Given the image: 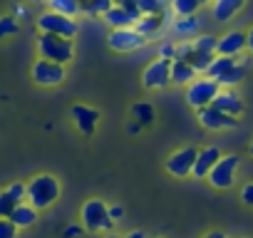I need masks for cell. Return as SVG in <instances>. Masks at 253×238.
<instances>
[{
    "instance_id": "obj_1",
    "label": "cell",
    "mask_w": 253,
    "mask_h": 238,
    "mask_svg": "<svg viewBox=\"0 0 253 238\" xmlns=\"http://www.w3.org/2000/svg\"><path fill=\"white\" fill-rule=\"evenodd\" d=\"M60 194H62L60 179H55L52 174H38L30 181H25V201L35 211H47L50 206H55Z\"/></svg>"
},
{
    "instance_id": "obj_2",
    "label": "cell",
    "mask_w": 253,
    "mask_h": 238,
    "mask_svg": "<svg viewBox=\"0 0 253 238\" xmlns=\"http://www.w3.org/2000/svg\"><path fill=\"white\" fill-rule=\"evenodd\" d=\"M80 223L87 233H112L114 221L109 218V206L102 198H87L80 211Z\"/></svg>"
},
{
    "instance_id": "obj_3",
    "label": "cell",
    "mask_w": 253,
    "mask_h": 238,
    "mask_svg": "<svg viewBox=\"0 0 253 238\" xmlns=\"http://www.w3.org/2000/svg\"><path fill=\"white\" fill-rule=\"evenodd\" d=\"M38 55H40V60H50V62H57V65H67V62L75 57V42L67 40V38H60V35L40 33V35H38Z\"/></svg>"
},
{
    "instance_id": "obj_4",
    "label": "cell",
    "mask_w": 253,
    "mask_h": 238,
    "mask_svg": "<svg viewBox=\"0 0 253 238\" xmlns=\"http://www.w3.org/2000/svg\"><path fill=\"white\" fill-rule=\"evenodd\" d=\"M38 30L47 33V35H60V38L75 40L77 33H80V23L75 18H65V15H57L52 10H45L38 18Z\"/></svg>"
},
{
    "instance_id": "obj_5",
    "label": "cell",
    "mask_w": 253,
    "mask_h": 238,
    "mask_svg": "<svg viewBox=\"0 0 253 238\" xmlns=\"http://www.w3.org/2000/svg\"><path fill=\"white\" fill-rule=\"evenodd\" d=\"M221 92L218 82L206 77V75H199L191 84H186V102L194 107V109H204V107H211L216 94Z\"/></svg>"
},
{
    "instance_id": "obj_6",
    "label": "cell",
    "mask_w": 253,
    "mask_h": 238,
    "mask_svg": "<svg viewBox=\"0 0 253 238\" xmlns=\"http://www.w3.org/2000/svg\"><path fill=\"white\" fill-rule=\"evenodd\" d=\"M238 164H241V157L238 154H226V157H221L218 161H216V166L209 171V184L213 186V189H218V191H226V189H231L233 186V181H236V171H238Z\"/></svg>"
},
{
    "instance_id": "obj_7",
    "label": "cell",
    "mask_w": 253,
    "mask_h": 238,
    "mask_svg": "<svg viewBox=\"0 0 253 238\" xmlns=\"http://www.w3.org/2000/svg\"><path fill=\"white\" fill-rule=\"evenodd\" d=\"M142 84L149 92H159L169 87L171 84V60H162V57L152 60L142 72Z\"/></svg>"
},
{
    "instance_id": "obj_8",
    "label": "cell",
    "mask_w": 253,
    "mask_h": 238,
    "mask_svg": "<svg viewBox=\"0 0 253 238\" xmlns=\"http://www.w3.org/2000/svg\"><path fill=\"white\" fill-rule=\"evenodd\" d=\"M149 40L137 30V28H124V30H109L107 35V45L114 52H134L139 47H144Z\"/></svg>"
},
{
    "instance_id": "obj_9",
    "label": "cell",
    "mask_w": 253,
    "mask_h": 238,
    "mask_svg": "<svg viewBox=\"0 0 253 238\" xmlns=\"http://www.w3.org/2000/svg\"><path fill=\"white\" fill-rule=\"evenodd\" d=\"M30 75H33V82L40 84V87H57L67 77L65 65H57V62H50V60H35Z\"/></svg>"
},
{
    "instance_id": "obj_10",
    "label": "cell",
    "mask_w": 253,
    "mask_h": 238,
    "mask_svg": "<svg viewBox=\"0 0 253 238\" xmlns=\"http://www.w3.org/2000/svg\"><path fill=\"white\" fill-rule=\"evenodd\" d=\"M196 119L199 124L209 132H223V129H236L238 127V119L236 117H228L223 112H218L216 107H204V109H196Z\"/></svg>"
},
{
    "instance_id": "obj_11",
    "label": "cell",
    "mask_w": 253,
    "mask_h": 238,
    "mask_svg": "<svg viewBox=\"0 0 253 238\" xmlns=\"http://www.w3.org/2000/svg\"><path fill=\"white\" fill-rule=\"evenodd\" d=\"M196 157H199V149H194V147H184V149L174 152V154L167 159V174H171V176H176V179L191 176L194 164H196Z\"/></svg>"
},
{
    "instance_id": "obj_12",
    "label": "cell",
    "mask_w": 253,
    "mask_h": 238,
    "mask_svg": "<svg viewBox=\"0 0 253 238\" xmlns=\"http://www.w3.org/2000/svg\"><path fill=\"white\" fill-rule=\"evenodd\" d=\"M70 114H72V122H75V127L80 129V134L92 137V134L97 132V124H99V109L87 107V104H75V107L70 109Z\"/></svg>"
},
{
    "instance_id": "obj_13",
    "label": "cell",
    "mask_w": 253,
    "mask_h": 238,
    "mask_svg": "<svg viewBox=\"0 0 253 238\" xmlns=\"http://www.w3.org/2000/svg\"><path fill=\"white\" fill-rule=\"evenodd\" d=\"M139 10L137 8H122V5H112V10L104 15V23L109 25V30H124V28H134L139 20Z\"/></svg>"
},
{
    "instance_id": "obj_14",
    "label": "cell",
    "mask_w": 253,
    "mask_h": 238,
    "mask_svg": "<svg viewBox=\"0 0 253 238\" xmlns=\"http://www.w3.org/2000/svg\"><path fill=\"white\" fill-rule=\"evenodd\" d=\"M243 50H246V33L231 30V33H226V35L218 38L216 55H223V57H241Z\"/></svg>"
},
{
    "instance_id": "obj_15",
    "label": "cell",
    "mask_w": 253,
    "mask_h": 238,
    "mask_svg": "<svg viewBox=\"0 0 253 238\" xmlns=\"http://www.w3.org/2000/svg\"><path fill=\"white\" fill-rule=\"evenodd\" d=\"M221 157H223V154H221L218 147H204V149H199V157H196V164H194L191 176H194V179H206L209 171L216 166V161H218Z\"/></svg>"
},
{
    "instance_id": "obj_16",
    "label": "cell",
    "mask_w": 253,
    "mask_h": 238,
    "mask_svg": "<svg viewBox=\"0 0 253 238\" xmlns=\"http://www.w3.org/2000/svg\"><path fill=\"white\" fill-rule=\"evenodd\" d=\"M211 107H216L218 112H223V114H228V117H241L243 114V99L236 94V92H231V89H221L218 94H216V99H213V104Z\"/></svg>"
},
{
    "instance_id": "obj_17",
    "label": "cell",
    "mask_w": 253,
    "mask_h": 238,
    "mask_svg": "<svg viewBox=\"0 0 253 238\" xmlns=\"http://www.w3.org/2000/svg\"><path fill=\"white\" fill-rule=\"evenodd\" d=\"M38 216H40V211H35V208L25 201V203H18V206L13 208L10 223H13L18 231H25V228H33V226L38 223Z\"/></svg>"
},
{
    "instance_id": "obj_18",
    "label": "cell",
    "mask_w": 253,
    "mask_h": 238,
    "mask_svg": "<svg viewBox=\"0 0 253 238\" xmlns=\"http://www.w3.org/2000/svg\"><path fill=\"white\" fill-rule=\"evenodd\" d=\"M243 5H246V0H213L211 3V15H213V20L226 23L233 15H238L243 10Z\"/></svg>"
},
{
    "instance_id": "obj_19",
    "label": "cell",
    "mask_w": 253,
    "mask_h": 238,
    "mask_svg": "<svg viewBox=\"0 0 253 238\" xmlns=\"http://www.w3.org/2000/svg\"><path fill=\"white\" fill-rule=\"evenodd\" d=\"M167 18H169V13H162V15H142L134 28H137L147 40H152V38H157V35L167 28Z\"/></svg>"
},
{
    "instance_id": "obj_20",
    "label": "cell",
    "mask_w": 253,
    "mask_h": 238,
    "mask_svg": "<svg viewBox=\"0 0 253 238\" xmlns=\"http://www.w3.org/2000/svg\"><path fill=\"white\" fill-rule=\"evenodd\" d=\"M199 72L186 60H171V84H191Z\"/></svg>"
},
{
    "instance_id": "obj_21",
    "label": "cell",
    "mask_w": 253,
    "mask_h": 238,
    "mask_svg": "<svg viewBox=\"0 0 253 238\" xmlns=\"http://www.w3.org/2000/svg\"><path fill=\"white\" fill-rule=\"evenodd\" d=\"M246 70H248V57H238L236 67H231L223 77H218V79H216V82H218V87H221V89H231V87H236V84L246 77Z\"/></svg>"
},
{
    "instance_id": "obj_22",
    "label": "cell",
    "mask_w": 253,
    "mask_h": 238,
    "mask_svg": "<svg viewBox=\"0 0 253 238\" xmlns=\"http://www.w3.org/2000/svg\"><path fill=\"white\" fill-rule=\"evenodd\" d=\"M47 10H52L57 15H65V18H75V20L82 15L77 0H47Z\"/></svg>"
},
{
    "instance_id": "obj_23",
    "label": "cell",
    "mask_w": 253,
    "mask_h": 238,
    "mask_svg": "<svg viewBox=\"0 0 253 238\" xmlns=\"http://www.w3.org/2000/svg\"><path fill=\"white\" fill-rule=\"evenodd\" d=\"M236 62H238V57H223V55H216L213 62L209 65V70H206V77L218 79V77H223L231 67H236Z\"/></svg>"
},
{
    "instance_id": "obj_24",
    "label": "cell",
    "mask_w": 253,
    "mask_h": 238,
    "mask_svg": "<svg viewBox=\"0 0 253 238\" xmlns=\"http://www.w3.org/2000/svg\"><path fill=\"white\" fill-rule=\"evenodd\" d=\"M199 18L196 15H189V18H176L174 23H171V28H174V33L176 35H181V38H194L196 33H199Z\"/></svg>"
},
{
    "instance_id": "obj_25",
    "label": "cell",
    "mask_w": 253,
    "mask_h": 238,
    "mask_svg": "<svg viewBox=\"0 0 253 238\" xmlns=\"http://www.w3.org/2000/svg\"><path fill=\"white\" fill-rule=\"evenodd\" d=\"M132 114H134V122H137V124H142V127L154 124V119H157L154 107H152L149 102H137V104L132 107Z\"/></svg>"
},
{
    "instance_id": "obj_26",
    "label": "cell",
    "mask_w": 253,
    "mask_h": 238,
    "mask_svg": "<svg viewBox=\"0 0 253 238\" xmlns=\"http://www.w3.org/2000/svg\"><path fill=\"white\" fill-rule=\"evenodd\" d=\"M201 5H204L201 0H171V8L169 10L176 18H189V15H196Z\"/></svg>"
},
{
    "instance_id": "obj_27",
    "label": "cell",
    "mask_w": 253,
    "mask_h": 238,
    "mask_svg": "<svg viewBox=\"0 0 253 238\" xmlns=\"http://www.w3.org/2000/svg\"><path fill=\"white\" fill-rule=\"evenodd\" d=\"M191 42H194V50H196V52H201V55H216L218 38H213V35H199V38L191 40Z\"/></svg>"
},
{
    "instance_id": "obj_28",
    "label": "cell",
    "mask_w": 253,
    "mask_h": 238,
    "mask_svg": "<svg viewBox=\"0 0 253 238\" xmlns=\"http://www.w3.org/2000/svg\"><path fill=\"white\" fill-rule=\"evenodd\" d=\"M18 33H20V20L15 15H3V18H0V40L13 38Z\"/></svg>"
},
{
    "instance_id": "obj_29",
    "label": "cell",
    "mask_w": 253,
    "mask_h": 238,
    "mask_svg": "<svg viewBox=\"0 0 253 238\" xmlns=\"http://www.w3.org/2000/svg\"><path fill=\"white\" fill-rule=\"evenodd\" d=\"M137 8H139V15H162V13H167L162 0H137Z\"/></svg>"
},
{
    "instance_id": "obj_30",
    "label": "cell",
    "mask_w": 253,
    "mask_h": 238,
    "mask_svg": "<svg viewBox=\"0 0 253 238\" xmlns=\"http://www.w3.org/2000/svg\"><path fill=\"white\" fill-rule=\"evenodd\" d=\"M15 206H18V201L13 198V194L8 189L0 191V218H10V213H13Z\"/></svg>"
},
{
    "instance_id": "obj_31",
    "label": "cell",
    "mask_w": 253,
    "mask_h": 238,
    "mask_svg": "<svg viewBox=\"0 0 253 238\" xmlns=\"http://www.w3.org/2000/svg\"><path fill=\"white\" fill-rule=\"evenodd\" d=\"M5 189L13 194V198H15L18 203H25V181H13V184H8Z\"/></svg>"
},
{
    "instance_id": "obj_32",
    "label": "cell",
    "mask_w": 253,
    "mask_h": 238,
    "mask_svg": "<svg viewBox=\"0 0 253 238\" xmlns=\"http://www.w3.org/2000/svg\"><path fill=\"white\" fill-rule=\"evenodd\" d=\"M18 228L10 223V218H0V238H18Z\"/></svg>"
},
{
    "instance_id": "obj_33",
    "label": "cell",
    "mask_w": 253,
    "mask_h": 238,
    "mask_svg": "<svg viewBox=\"0 0 253 238\" xmlns=\"http://www.w3.org/2000/svg\"><path fill=\"white\" fill-rule=\"evenodd\" d=\"M191 52H194V42L191 40H181V42H176V57L174 60H189Z\"/></svg>"
},
{
    "instance_id": "obj_34",
    "label": "cell",
    "mask_w": 253,
    "mask_h": 238,
    "mask_svg": "<svg viewBox=\"0 0 253 238\" xmlns=\"http://www.w3.org/2000/svg\"><path fill=\"white\" fill-rule=\"evenodd\" d=\"M159 57L162 60H174L176 57V42H164L159 47Z\"/></svg>"
},
{
    "instance_id": "obj_35",
    "label": "cell",
    "mask_w": 253,
    "mask_h": 238,
    "mask_svg": "<svg viewBox=\"0 0 253 238\" xmlns=\"http://www.w3.org/2000/svg\"><path fill=\"white\" fill-rule=\"evenodd\" d=\"M241 201H243L246 206H251V208H253V181H251V184H246V186L241 189Z\"/></svg>"
},
{
    "instance_id": "obj_36",
    "label": "cell",
    "mask_w": 253,
    "mask_h": 238,
    "mask_svg": "<svg viewBox=\"0 0 253 238\" xmlns=\"http://www.w3.org/2000/svg\"><path fill=\"white\" fill-rule=\"evenodd\" d=\"M109 218L117 223V221H122L124 218V208L119 206V203H114V206H109Z\"/></svg>"
},
{
    "instance_id": "obj_37",
    "label": "cell",
    "mask_w": 253,
    "mask_h": 238,
    "mask_svg": "<svg viewBox=\"0 0 253 238\" xmlns=\"http://www.w3.org/2000/svg\"><path fill=\"white\" fill-rule=\"evenodd\" d=\"M82 233H84L82 223H75V226H70V228L65 231V238H75V236H82Z\"/></svg>"
},
{
    "instance_id": "obj_38",
    "label": "cell",
    "mask_w": 253,
    "mask_h": 238,
    "mask_svg": "<svg viewBox=\"0 0 253 238\" xmlns=\"http://www.w3.org/2000/svg\"><path fill=\"white\" fill-rule=\"evenodd\" d=\"M13 15H15L18 20H25V18H30V13H28V8H25V5H15V8H13Z\"/></svg>"
},
{
    "instance_id": "obj_39",
    "label": "cell",
    "mask_w": 253,
    "mask_h": 238,
    "mask_svg": "<svg viewBox=\"0 0 253 238\" xmlns=\"http://www.w3.org/2000/svg\"><path fill=\"white\" fill-rule=\"evenodd\" d=\"M114 5H122V8H137V0H112ZM139 10V8H137Z\"/></svg>"
},
{
    "instance_id": "obj_40",
    "label": "cell",
    "mask_w": 253,
    "mask_h": 238,
    "mask_svg": "<svg viewBox=\"0 0 253 238\" xmlns=\"http://www.w3.org/2000/svg\"><path fill=\"white\" fill-rule=\"evenodd\" d=\"M246 50H248V52H253V28L246 33Z\"/></svg>"
},
{
    "instance_id": "obj_41",
    "label": "cell",
    "mask_w": 253,
    "mask_h": 238,
    "mask_svg": "<svg viewBox=\"0 0 253 238\" xmlns=\"http://www.w3.org/2000/svg\"><path fill=\"white\" fill-rule=\"evenodd\" d=\"M204 238H228V236H226L223 231H209V233H206Z\"/></svg>"
},
{
    "instance_id": "obj_42",
    "label": "cell",
    "mask_w": 253,
    "mask_h": 238,
    "mask_svg": "<svg viewBox=\"0 0 253 238\" xmlns=\"http://www.w3.org/2000/svg\"><path fill=\"white\" fill-rule=\"evenodd\" d=\"M126 238H147V233H144V231H132Z\"/></svg>"
},
{
    "instance_id": "obj_43",
    "label": "cell",
    "mask_w": 253,
    "mask_h": 238,
    "mask_svg": "<svg viewBox=\"0 0 253 238\" xmlns=\"http://www.w3.org/2000/svg\"><path fill=\"white\" fill-rule=\"evenodd\" d=\"M77 3H80V10H82V13H84V8H87V5H89V3H92V0H77Z\"/></svg>"
},
{
    "instance_id": "obj_44",
    "label": "cell",
    "mask_w": 253,
    "mask_h": 238,
    "mask_svg": "<svg viewBox=\"0 0 253 238\" xmlns=\"http://www.w3.org/2000/svg\"><path fill=\"white\" fill-rule=\"evenodd\" d=\"M107 238H126V236H119V233H107Z\"/></svg>"
},
{
    "instance_id": "obj_45",
    "label": "cell",
    "mask_w": 253,
    "mask_h": 238,
    "mask_svg": "<svg viewBox=\"0 0 253 238\" xmlns=\"http://www.w3.org/2000/svg\"><path fill=\"white\" fill-rule=\"evenodd\" d=\"M248 154H251V157H253V142H251V144H248Z\"/></svg>"
},
{
    "instance_id": "obj_46",
    "label": "cell",
    "mask_w": 253,
    "mask_h": 238,
    "mask_svg": "<svg viewBox=\"0 0 253 238\" xmlns=\"http://www.w3.org/2000/svg\"><path fill=\"white\" fill-rule=\"evenodd\" d=\"M25 3H42V0H25ZM45 3H47V0H45Z\"/></svg>"
},
{
    "instance_id": "obj_47",
    "label": "cell",
    "mask_w": 253,
    "mask_h": 238,
    "mask_svg": "<svg viewBox=\"0 0 253 238\" xmlns=\"http://www.w3.org/2000/svg\"><path fill=\"white\" fill-rule=\"evenodd\" d=\"M201 3H209V0H201ZM211 3H213V0H211Z\"/></svg>"
},
{
    "instance_id": "obj_48",
    "label": "cell",
    "mask_w": 253,
    "mask_h": 238,
    "mask_svg": "<svg viewBox=\"0 0 253 238\" xmlns=\"http://www.w3.org/2000/svg\"><path fill=\"white\" fill-rule=\"evenodd\" d=\"M241 238H251V236H241Z\"/></svg>"
},
{
    "instance_id": "obj_49",
    "label": "cell",
    "mask_w": 253,
    "mask_h": 238,
    "mask_svg": "<svg viewBox=\"0 0 253 238\" xmlns=\"http://www.w3.org/2000/svg\"><path fill=\"white\" fill-rule=\"evenodd\" d=\"M159 238H164V236H159Z\"/></svg>"
}]
</instances>
